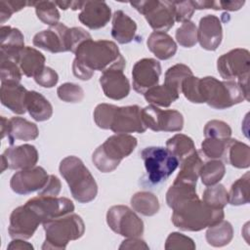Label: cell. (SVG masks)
Wrapping results in <instances>:
<instances>
[{
	"label": "cell",
	"instance_id": "21",
	"mask_svg": "<svg viewBox=\"0 0 250 250\" xmlns=\"http://www.w3.org/2000/svg\"><path fill=\"white\" fill-rule=\"evenodd\" d=\"M223 39L221 21L214 15H206L199 21L197 28V42L207 51H215Z\"/></svg>",
	"mask_w": 250,
	"mask_h": 250
},
{
	"label": "cell",
	"instance_id": "10",
	"mask_svg": "<svg viewBox=\"0 0 250 250\" xmlns=\"http://www.w3.org/2000/svg\"><path fill=\"white\" fill-rule=\"evenodd\" d=\"M141 115L146 129L155 132H179L184 127L183 114L175 109H160L149 104L142 108Z\"/></svg>",
	"mask_w": 250,
	"mask_h": 250
},
{
	"label": "cell",
	"instance_id": "45",
	"mask_svg": "<svg viewBox=\"0 0 250 250\" xmlns=\"http://www.w3.org/2000/svg\"><path fill=\"white\" fill-rule=\"evenodd\" d=\"M199 77L193 75L186 78L181 87V92L184 94L186 99L193 104H203L200 90H199Z\"/></svg>",
	"mask_w": 250,
	"mask_h": 250
},
{
	"label": "cell",
	"instance_id": "2",
	"mask_svg": "<svg viewBox=\"0 0 250 250\" xmlns=\"http://www.w3.org/2000/svg\"><path fill=\"white\" fill-rule=\"evenodd\" d=\"M172 210L174 226L186 231L202 230L221 222L225 217L223 209L207 205L197 194L179 202Z\"/></svg>",
	"mask_w": 250,
	"mask_h": 250
},
{
	"label": "cell",
	"instance_id": "32",
	"mask_svg": "<svg viewBox=\"0 0 250 250\" xmlns=\"http://www.w3.org/2000/svg\"><path fill=\"white\" fill-rule=\"evenodd\" d=\"M131 205L134 211L148 217L155 215L160 208L157 196L148 191L136 192L131 197Z\"/></svg>",
	"mask_w": 250,
	"mask_h": 250
},
{
	"label": "cell",
	"instance_id": "51",
	"mask_svg": "<svg viewBox=\"0 0 250 250\" xmlns=\"http://www.w3.org/2000/svg\"><path fill=\"white\" fill-rule=\"evenodd\" d=\"M119 249H149L145 240L139 237H129L122 241Z\"/></svg>",
	"mask_w": 250,
	"mask_h": 250
},
{
	"label": "cell",
	"instance_id": "19",
	"mask_svg": "<svg viewBox=\"0 0 250 250\" xmlns=\"http://www.w3.org/2000/svg\"><path fill=\"white\" fill-rule=\"evenodd\" d=\"M38 135L39 130L35 123L22 117H12L11 119L1 117V138L4 139L7 136L11 146L17 140L24 142L35 140Z\"/></svg>",
	"mask_w": 250,
	"mask_h": 250
},
{
	"label": "cell",
	"instance_id": "35",
	"mask_svg": "<svg viewBox=\"0 0 250 250\" xmlns=\"http://www.w3.org/2000/svg\"><path fill=\"white\" fill-rule=\"evenodd\" d=\"M226 173V167L221 159H211L206 163H203L199 177L201 182L206 187L219 184L224 178Z\"/></svg>",
	"mask_w": 250,
	"mask_h": 250
},
{
	"label": "cell",
	"instance_id": "37",
	"mask_svg": "<svg viewBox=\"0 0 250 250\" xmlns=\"http://www.w3.org/2000/svg\"><path fill=\"white\" fill-rule=\"evenodd\" d=\"M28 6H34L37 18L45 24L55 26L59 23L60 13L57 5L53 1H33L28 2Z\"/></svg>",
	"mask_w": 250,
	"mask_h": 250
},
{
	"label": "cell",
	"instance_id": "49",
	"mask_svg": "<svg viewBox=\"0 0 250 250\" xmlns=\"http://www.w3.org/2000/svg\"><path fill=\"white\" fill-rule=\"evenodd\" d=\"M34 80L38 85L42 87L52 88L58 83L59 75L53 68L49 66H45L43 71L39 75H37L34 78Z\"/></svg>",
	"mask_w": 250,
	"mask_h": 250
},
{
	"label": "cell",
	"instance_id": "23",
	"mask_svg": "<svg viewBox=\"0 0 250 250\" xmlns=\"http://www.w3.org/2000/svg\"><path fill=\"white\" fill-rule=\"evenodd\" d=\"M24 37L20 29L2 25L0 28V58L18 62V58L24 48Z\"/></svg>",
	"mask_w": 250,
	"mask_h": 250
},
{
	"label": "cell",
	"instance_id": "44",
	"mask_svg": "<svg viewBox=\"0 0 250 250\" xmlns=\"http://www.w3.org/2000/svg\"><path fill=\"white\" fill-rule=\"evenodd\" d=\"M203 133L205 138L229 139L231 136V128L225 121L213 119L205 124Z\"/></svg>",
	"mask_w": 250,
	"mask_h": 250
},
{
	"label": "cell",
	"instance_id": "17",
	"mask_svg": "<svg viewBox=\"0 0 250 250\" xmlns=\"http://www.w3.org/2000/svg\"><path fill=\"white\" fill-rule=\"evenodd\" d=\"M32 42L34 46L53 54L69 52V27L59 22L36 33Z\"/></svg>",
	"mask_w": 250,
	"mask_h": 250
},
{
	"label": "cell",
	"instance_id": "27",
	"mask_svg": "<svg viewBox=\"0 0 250 250\" xmlns=\"http://www.w3.org/2000/svg\"><path fill=\"white\" fill-rule=\"evenodd\" d=\"M148 50L159 60H168L177 52V44L166 32L153 31L147 38Z\"/></svg>",
	"mask_w": 250,
	"mask_h": 250
},
{
	"label": "cell",
	"instance_id": "22",
	"mask_svg": "<svg viewBox=\"0 0 250 250\" xmlns=\"http://www.w3.org/2000/svg\"><path fill=\"white\" fill-rule=\"evenodd\" d=\"M111 10L104 1H84L78 20L90 29H100L107 24Z\"/></svg>",
	"mask_w": 250,
	"mask_h": 250
},
{
	"label": "cell",
	"instance_id": "30",
	"mask_svg": "<svg viewBox=\"0 0 250 250\" xmlns=\"http://www.w3.org/2000/svg\"><path fill=\"white\" fill-rule=\"evenodd\" d=\"M202 165L203 160L199 152L195 150L193 153L180 162V172L174 181L196 185Z\"/></svg>",
	"mask_w": 250,
	"mask_h": 250
},
{
	"label": "cell",
	"instance_id": "52",
	"mask_svg": "<svg viewBox=\"0 0 250 250\" xmlns=\"http://www.w3.org/2000/svg\"><path fill=\"white\" fill-rule=\"evenodd\" d=\"M12 14H14V12L9 2L5 0L0 1V22L4 23L6 21H8L11 18Z\"/></svg>",
	"mask_w": 250,
	"mask_h": 250
},
{
	"label": "cell",
	"instance_id": "34",
	"mask_svg": "<svg viewBox=\"0 0 250 250\" xmlns=\"http://www.w3.org/2000/svg\"><path fill=\"white\" fill-rule=\"evenodd\" d=\"M166 148L178 158L179 162L196 150L192 139L184 134H176L168 139L166 142Z\"/></svg>",
	"mask_w": 250,
	"mask_h": 250
},
{
	"label": "cell",
	"instance_id": "16",
	"mask_svg": "<svg viewBox=\"0 0 250 250\" xmlns=\"http://www.w3.org/2000/svg\"><path fill=\"white\" fill-rule=\"evenodd\" d=\"M161 74V65L158 61L151 58L139 60L133 66V88L139 94H145L156 86Z\"/></svg>",
	"mask_w": 250,
	"mask_h": 250
},
{
	"label": "cell",
	"instance_id": "39",
	"mask_svg": "<svg viewBox=\"0 0 250 250\" xmlns=\"http://www.w3.org/2000/svg\"><path fill=\"white\" fill-rule=\"evenodd\" d=\"M191 75H193L192 71L188 65L184 63H177L167 69L164 84L178 93H181L183 81Z\"/></svg>",
	"mask_w": 250,
	"mask_h": 250
},
{
	"label": "cell",
	"instance_id": "28",
	"mask_svg": "<svg viewBox=\"0 0 250 250\" xmlns=\"http://www.w3.org/2000/svg\"><path fill=\"white\" fill-rule=\"evenodd\" d=\"M224 160L231 166L244 169L250 166V148L249 146L238 140L229 139Z\"/></svg>",
	"mask_w": 250,
	"mask_h": 250
},
{
	"label": "cell",
	"instance_id": "33",
	"mask_svg": "<svg viewBox=\"0 0 250 250\" xmlns=\"http://www.w3.org/2000/svg\"><path fill=\"white\" fill-rule=\"evenodd\" d=\"M144 96L146 101L153 105L168 107L172 103L179 99L180 93L163 84L150 88L144 94Z\"/></svg>",
	"mask_w": 250,
	"mask_h": 250
},
{
	"label": "cell",
	"instance_id": "20",
	"mask_svg": "<svg viewBox=\"0 0 250 250\" xmlns=\"http://www.w3.org/2000/svg\"><path fill=\"white\" fill-rule=\"evenodd\" d=\"M100 84L105 97L111 100H122L130 93L129 80L121 68L113 67L104 71L100 77Z\"/></svg>",
	"mask_w": 250,
	"mask_h": 250
},
{
	"label": "cell",
	"instance_id": "15",
	"mask_svg": "<svg viewBox=\"0 0 250 250\" xmlns=\"http://www.w3.org/2000/svg\"><path fill=\"white\" fill-rule=\"evenodd\" d=\"M45 169L40 166L20 170L13 175L10 181L12 190L18 194H28L41 190L49 180Z\"/></svg>",
	"mask_w": 250,
	"mask_h": 250
},
{
	"label": "cell",
	"instance_id": "12",
	"mask_svg": "<svg viewBox=\"0 0 250 250\" xmlns=\"http://www.w3.org/2000/svg\"><path fill=\"white\" fill-rule=\"evenodd\" d=\"M41 219L42 224L74 211L73 202L66 197L38 195L25 202Z\"/></svg>",
	"mask_w": 250,
	"mask_h": 250
},
{
	"label": "cell",
	"instance_id": "11",
	"mask_svg": "<svg viewBox=\"0 0 250 250\" xmlns=\"http://www.w3.org/2000/svg\"><path fill=\"white\" fill-rule=\"evenodd\" d=\"M217 69L225 80L237 81L242 77L249 76V51L242 48H236L222 55L217 61Z\"/></svg>",
	"mask_w": 250,
	"mask_h": 250
},
{
	"label": "cell",
	"instance_id": "40",
	"mask_svg": "<svg viewBox=\"0 0 250 250\" xmlns=\"http://www.w3.org/2000/svg\"><path fill=\"white\" fill-rule=\"evenodd\" d=\"M229 139L205 138L201 143V151L207 158L224 159Z\"/></svg>",
	"mask_w": 250,
	"mask_h": 250
},
{
	"label": "cell",
	"instance_id": "36",
	"mask_svg": "<svg viewBox=\"0 0 250 250\" xmlns=\"http://www.w3.org/2000/svg\"><path fill=\"white\" fill-rule=\"evenodd\" d=\"M249 186L250 174L246 172L231 185L229 191V203L234 206L247 204L249 202Z\"/></svg>",
	"mask_w": 250,
	"mask_h": 250
},
{
	"label": "cell",
	"instance_id": "8",
	"mask_svg": "<svg viewBox=\"0 0 250 250\" xmlns=\"http://www.w3.org/2000/svg\"><path fill=\"white\" fill-rule=\"evenodd\" d=\"M140 14L144 15L149 26L155 31L166 32L175 23L173 1L146 0L130 3Z\"/></svg>",
	"mask_w": 250,
	"mask_h": 250
},
{
	"label": "cell",
	"instance_id": "47",
	"mask_svg": "<svg viewBox=\"0 0 250 250\" xmlns=\"http://www.w3.org/2000/svg\"><path fill=\"white\" fill-rule=\"evenodd\" d=\"M115 105L109 104H100L94 110V121L96 125L102 129H109L111 117Z\"/></svg>",
	"mask_w": 250,
	"mask_h": 250
},
{
	"label": "cell",
	"instance_id": "50",
	"mask_svg": "<svg viewBox=\"0 0 250 250\" xmlns=\"http://www.w3.org/2000/svg\"><path fill=\"white\" fill-rule=\"evenodd\" d=\"M61 181L55 175H50L49 180L45 187L38 191V195L45 196H57L61 191Z\"/></svg>",
	"mask_w": 250,
	"mask_h": 250
},
{
	"label": "cell",
	"instance_id": "6",
	"mask_svg": "<svg viewBox=\"0 0 250 250\" xmlns=\"http://www.w3.org/2000/svg\"><path fill=\"white\" fill-rule=\"evenodd\" d=\"M199 90L203 103L216 109H225L246 101L234 80L220 81L213 76H206L200 78Z\"/></svg>",
	"mask_w": 250,
	"mask_h": 250
},
{
	"label": "cell",
	"instance_id": "29",
	"mask_svg": "<svg viewBox=\"0 0 250 250\" xmlns=\"http://www.w3.org/2000/svg\"><path fill=\"white\" fill-rule=\"evenodd\" d=\"M26 110L36 121H45L51 118L53 106L50 102L36 91H28L26 95Z\"/></svg>",
	"mask_w": 250,
	"mask_h": 250
},
{
	"label": "cell",
	"instance_id": "26",
	"mask_svg": "<svg viewBox=\"0 0 250 250\" xmlns=\"http://www.w3.org/2000/svg\"><path fill=\"white\" fill-rule=\"evenodd\" d=\"M17 63L25 76L35 78L45 68V57L35 48L26 46L21 50Z\"/></svg>",
	"mask_w": 250,
	"mask_h": 250
},
{
	"label": "cell",
	"instance_id": "4",
	"mask_svg": "<svg viewBox=\"0 0 250 250\" xmlns=\"http://www.w3.org/2000/svg\"><path fill=\"white\" fill-rule=\"evenodd\" d=\"M138 141L130 134H115L107 138L92 154V161L103 173L115 170L121 160L136 148Z\"/></svg>",
	"mask_w": 250,
	"mask_h": 250
},
{
	"label": "cell",
	"instance_id": "14",
	"mask_svg": "<svg viewBox=\"0 0 250 250\" xmlns=\"http://www.w3.org/2000/svg\"><path fill=\"white\" fill-rule=\"evenodd\" d=\"M139 105H127L114 107L110 122V130L115 134L144 133L146 130Z\"/></svg>",
	"mask_w": 250,
	"mask_h": 250
},
{
	"label": "cell",
	"instance_id": "25",
	"mask_svg": "<svg viewBox=\"0 0 250 250\" xmlns=\"http://www.w3.org/2000/svg\"><path fill=\"white\" fill-rule=\"evenodd\" d=\"M137 23L123 11H115L112 16L111 36L120 44L130 43L136 34Z\"/></svg>",
	"mask_w": 250,
	"mask_h": 250
},
{
	"label": "cell",
	"instance_id": "5",
	"mask_svg": "<svg viewBox=\"0 0 250 250\" xmlns=\"http://www.w3.org/2000/svg\"><path fill=\"white\" fill-rule=\"evenodd\" d=\"M45 241L42 249H65L68 242L76 240L85 232L83 220L77 214L67 215L52 219L43 223Z\"/></svg>",
	"mask_w": 250,
	"mask_h": 250
},
{
	"label": "cell",
	"instance_id": "41",
	"mask_svg": "<svg viewBox=\"0 0 250 250\" xmlns=\"http://www.w3.org/2000/svg\"><path fill=\"white\" fill-rule=\"evenodd\" d=\"M177 42L185 48H191L197 43V27L194 22L188 21L176 30Z\"/></svg>",
	"mask_w": 250,
	"mask_h": 250
},
{
	"label": "cell",
	"instance_id": "43",
	"mask_svg": "<svg viewBox=\"0 0 250 250\" xmlns=\"http://www.w3.org/2000/svg\"><path fill=\"white\" fill-rule=\"evenodd\" d=\"M57 94L60 100L65 103H79L84 98V90L82 87L70 82H66L59 86Z\"/></svg>",
	"mask_w": 250,
	"mask_h": 250
},
{
	"label": "cell",
	"instance_id": "46",
	"mask_svg": "<svg viewBox=\"0 0 250 250\" xmlns=\"http://www.w3.org/2000/svg\"><path fill=\"white\" fill-rule=\"evenodd\" d=\"M164 248L166 250H180V249L194 250L195 243L190 237L183 233L171 232L165 241Z\"/></svg>",
	"mask_w": 250,
	"mask_h": 250
},
{
	"label": "cell",
	"instance_id": "38",
	"mask_svg": "<svg viewBox=\"0 0 250 250\" xmlns=\"http://www.w3.org/2000/svg\"><path fill=\"white\" fill-rule=\"evenodd\" d=\"M202 201L213 208L224 209L229 203V192L222 184L209 186L203 191Z\"/></svg>",
	"mask_w": 250,
	"mask_h": 250
},
{
	"label": "cell",
	"instance_id": "7",
	"mask_svg": "<svg viewBox=\"0 0 250 250\" xmlns=\"http://www.w3.org/2000/svg\"><path fill=\"white\" fill-rule=\"evenodd\" d=\"M141 156L144 160L147 179L152 184L166 181L180 164L178 158L163 146L146 147L142 150Z\"/></svg>",
	"mask_w": 250,
	"mask_h": 250
},
{
	"label": "cell",
	"instance_id": "18",
	"mask_svg": "<svg viewBox=\"0 0 250 250\" xmlns=\"http://www.w3.org/2000/svg\"><path fill=\"white\" fill-rule=\"evenodd\" d=\"M38 161V151L32 145H21L10 146L1 155V172L7 168L13 170H23L32 168Z\"/></svg>",
	"mask_w": 250,
	"mask_h": 250
},
{
	"label": "cell",
	"instance_id": "48",
	"mask_svg": "<svg viewBox=\"0 0 250 250\" xmlns=\"http://www.w3.org/2000/svg\"><path fill=\"white\" fill-rule=\"evenodd\" d=\"M175 10V21L185 22L190 20L194 13L191 1H173Z\"/></svg>",
	"mask_w": 250,
	"mask_h": 250
},
{
	"label": "cell",
	"instance_id": "3",
	"mask_svg": "<svg viewBox=\"0 0 250 250\" xmlns=\"http://www.w3.org/2000/svg\"><path fill=\"white\" fill-rule=\"evenodd\" d=\"M59 169L76 201L88 203L96 198L98 185L80 158L74 155L66 156L61 161Z\"/></svg>",
	"mask_w": 250,
	"mask_h": 250
},
{
	"label": "cell",
	"instance_id": "53",
	"mask_svg": "<svg viewBox=\"0 0 250 250\" xmlns=\"http://www.w3.org/2000/svg\"><path fill=\"white\" fill-rule=\"evenodd\" d=\"M245 4L244 1H219L220 10L237 11Z\"/></svg>",
	"mask_w": 250,
	"mask_h": 250
},
{
	"label": "cell",
	"instance_id": "31",
	"mask_svg": "<svg viewBox=\"0 0 250 250\" xmlns=\"http://www.w3.org/2000/svg\"><path fill=\"white\" fill-rule=\"evenodd\" d=\"M232 237V226L229 222L225 220L209 227L206 231V240L208 244L214 247H223L228 245L231 241Z\"/></svg>",
	"mask_w": 250,
	"mask_h": 250
},
{
	"label": "cell",
	"instance_id": "54",
	"mask_svg": "<svg viewBox=\"0 0 250 250\" xmlns=\"http://www.w3.org/2000/svg\"><path fill=\"white\" fill-rule=\"evenodd\" d=\"M8 249H14V250L15 249H21V250L33 249V246L30 243L23 241V239L14 238V240H12L8 245Z\"/></svg>",
	"mask_w": 250,
	"mask_h": 250
},
{
	"label": "cell",
	"instance_id": "9",
	"mask_svg": "<svg viewBox=\"0 0 250 250\" xmlns=\"http://www.w3.org/2000/svg\"><path fill=\"white\" fill-rule=\"evenodd\" d=\"M106 223L117 234L124 237H140L144 233V222L129 207L114 205L107 210Z\"/></svg>",
	"mask_w": 250,
	"mask_h": 250
},
{
	"label": "cell",
	"instance_id": "1",
	"mask_svg": "<svg viewBox=\"0 0 250 250\" xmlns=\"http://www.w3.org/2000/svg\"><path fill=\"white\" fill-rule=\"evenodd\" d=\"M73 63L94 74L95 70L105 71L117 67L124 69L125 59L117 45L109 40L88 39L77 48Z\"/></svg>",
	"mask_w": 250,
	"mask_h": 250
},
{
	"label": "cell",
	"instance_id": "24",
	"mask_svg": "<svg viewBox=\"0 0 250 250\" xmlns=\"http://www.w3.org/2000/svg\"><path fill=\"white\" fill-rule=\"evenodd\" d=\"M27 92L20 83H1V103L14 113L23 114L26 111Z\"/></svg>",
	"mask_w": 250,
	"mask_h": 250
},
{
	"label": "cell",
	"instance_id": "13",
	"mask_svg": "<svg viewBox=\"0 0 250 250\" xmlns=\"http://www.w3.org/2000/svg\"><path fill=\"white\" fill-rule=\"evenodd\" d=\"M40 224L42 221L38 215L24 204L12 211L8 231L12 238L28 239L34 234Z\"/></svg>",
	"mask_w": 250,
	"mask_h": 250
},
{
	"label": "cell",
	"instance_id": "42",
	"mask_svg": "<svg viewBox=\"0 0 250 250\" xmlns=\"http://www.w3.org/2000/svg\"><path fill=\"white\" fill-rule=\"evenodd\" d=\"M21 76L22 72L16 62L0 58L1 83H20Z\"/></svg>",
	"mask_w": 250,
	"mask_h": 250
}]
</instances>
